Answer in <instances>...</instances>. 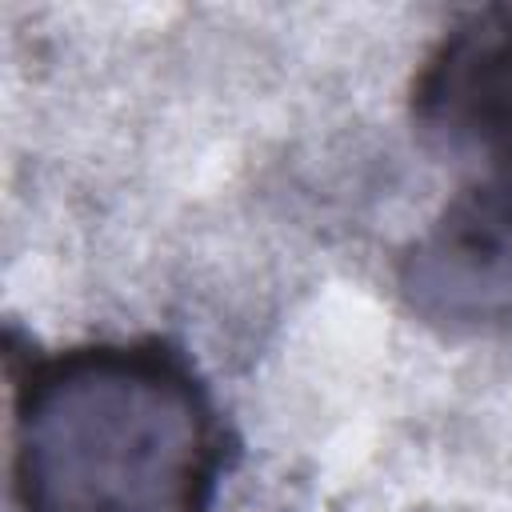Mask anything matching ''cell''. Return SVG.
Here are the masks:
<instances>
[{
  "mask_svg": "<svg viewBox=\"0 0 512 512\" xmlns=\"http://www.w3.org/2000/svg\"><path fill=\"white\" fill-rule=\"evenodd\" d=\"M224 468L216 404L160 340H84L12 368L20 512H212Z\"/></svg>",
  "mask_w": 512,
  "mask_h": 512,
  "instance_id": "1",
  "label": "cell"
},
{
  "mask_svg": "<svg viewBox=\"0 0 512 512\" xmlns=\"http://www.w3.org/2000/svg\"><path fill=\"white\" fill-rule=\"evenodd\" d=\"M412 124L452 172V200L416 256V292L448 316L512 300V0L464 8L424 52Z\"/></svg>",
  "mask_w": 512,
  "mask_h": 512,
  "instance_id": "2",
  "label": "cell"
}]
</instances>
